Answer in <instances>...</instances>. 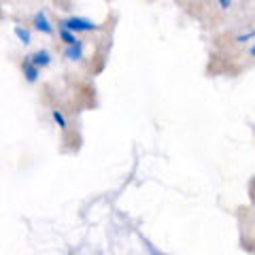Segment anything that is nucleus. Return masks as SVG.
I'll list each match as a JSON object with an SVG mask.
<instances>
[{
	"mask_svg": "<svg viewBox=\"0 0 255 255\" xmlns=\"http://www.w3.org/2000/svg\"><path fill=\"white\" fill-rule=\"evenodd\" d=\"M34 28L41 30V32H45V34H51V32H53V28L49 26V19H47V15H45L43 11H38V13L34 15Z\"/></svg>",
	"mask_w": 255,
	"mask_h": 255,
	"instance_id": "4",
	"label": "nucleus"
},
{
	"mask_svg": "<svg viewBox=\"0 0 255 255\" xmlns=\"http://www.w3.org/2000/svg\"><path fill=\"white\" fill-rule=\"evenodd\" d=\"M62 28H66L68 32H92L96 30V23L85 19V17H68L60 23Z\"/></svg>",
	"mask_w": 255,
	"mask_h": 255,
	"instance_id": "1",
	"label": "nucleus"
},
{
	"mask_svg": "<svg viewBox=\"0 0 255 255\" xmlns=\"http://www.w3.org/2000/svg\"><path fill=\"white\" fill-rule=\"evenodd\" d=\"M21 70H23V77H26L30 83H34L36 79H38V68L30 62V58H26V60L21 62Z\"/></svg>",
	"mask_w": 255,
	"mask_h": 255,
	"instance_id": "3",
	"label": "nucleus"
},
{
	"mask_svg": "<svg viewBox=\"0 0 255 255\" xmlns=\"http://www.w3.org/2000/svg\"><path fill=\"white\" fill-rule=\"evenodd\" d=\"M251 55H255V45H253V47H251Z\"/></svg>",
	"mask_w": 255,
	"mask_h": 255,
	"instance_id": "9",
	"label": "nucleus"
},
{
	"mask_svg": "<svg viewBox=\"0 0 255 255\" xmlns=\"http://www.w3.org/2000/svg\"><path fill=\"white\" fill-rule=\"evenodd\" d=\"M53 119H55V124H58V126L62 128V130L66 128V119H64V115L60 113V111H53Z\"/></svg>",
	"mask_w": 255,
	"mask_h": 255,
	"instance_id": "8",
	"label": "nucleus"
},
{
	"mask_svg": "<svg viewBox=\"0 0 255 255\" xmlns=\"http://www.w3.org/2000/svg\"><path fill=\"white\" fill-rule=\"evenodd\" d=\"M15 34H17V38H19L23 45H28V43H30V32H28V30H23V28H19V26H15Z\"/></svg>",
	"mask_w": 255,
	"mask_h": 255,
	"instance_id": "7",
	"label": "nucleus"
},
{
	"mask_svg": "<svg viewBox=\"0 0 255 255\" xmlns=\"http://www.w3.org/2000/svg\"><path fill=\"white\" fill-rule=\"evenodd\" d=\"M0 19H2V6H0Z\"/></svg>",
	"mask_w": 255,
	"mask_h": 255,
	"instance_id": "10",
	"label": "nucleus"
},
{
	"mask_svg": "<svg viewBox=\"0 0 255 255\" xmlns=\"http://www.w3.org/2000/svg\"><path fill=\"white\" fill-rule=\"evenodd\" d=\"M60 38H62V41H64V43H66L68 47L77 43V36L73 34V32H68L66 28H60Z\"/></svg>",
	"mask_w": 255,
	"mask_h": 255,
	"instance_id": "6",
	"label": "nucleus"
},
{
	"mask_svg": "<svg viewBox=\"0 0 255 255\" xmlns=\"http://www.w3.org/2000/svg\"><path fill=\"white\" fill-rule=\"evenodd\" d=\"M81 55H83V43L81 41H77L75 45H70L66 49V58L68 60H81Z\"/></svg>",
	"mask_w": 255,
	"mask_h": 255,
	"instance_id": "5",
	"label": "nucleus"
},
{
	"mask_svg": "<svg viewBox=\"0 0 255 255\" xmlns=\"http://www.w3.org/2000/svg\"><path fill=\"white\" fill-rule=\"evenodd\" d=\"M30 62L34 64L36 68H45V66H49V64H51V55H49V51L38 49V51H34L30 55Z\"/></svg>",
	"mask_w": 255,
	"mask_h": 255,
	"instance_id": "2",
	"label": "nucleus"
}]
</instances>
